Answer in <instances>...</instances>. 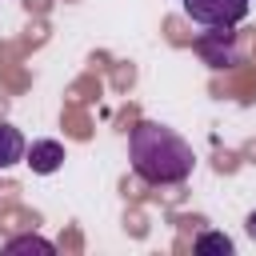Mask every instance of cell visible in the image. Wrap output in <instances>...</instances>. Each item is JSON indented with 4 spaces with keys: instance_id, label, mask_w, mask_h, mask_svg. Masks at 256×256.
Masks as SVG:
<instances>
[{
    "instance_id": "cell-1",
    "label": "cell",
    "mask_w": 256,
    "mask_h": 256,
    "mask_svg": "<svg viewBox=\"0 0 256 256\" xmlns=\"http://www.w3.org/2000/svg\"><path fill=\"white\" fill-rule=\"evenodd\" d=\"M128 160H132V172L144 184H184L192 176V168H196L192 144L176 128L156 124V120H140L132 128Z\"/></svg>"
},
{
    "instance_id": "cell-2",
    "label": "cell",
    "mask_w": 256,
    "mask_h": 256,
    "mask_svg": "<svg viewBox=\"0 0 256 256\" xmlns=\"http://www.w3.org/2000/svg\"><path fill=\"white\" fill-rule=\"evenodd\" d=\"M180 8L204 28H232L248 16V0H180Z\"/></svg>"
},
{
    "instance_id": "cell-3",
    "label": "cell",
    "mask_w": 256,
    "mask_h": 256,
    "mask_svg": "<svg viewBox=\"0 0 256 256\" xmlns=\"http://www.w3.org/2000/svg\"><path fill=\"white\" fill-rule=\"evenodd\" d=\"M24 164L36 172V176H52L60 164H64V144L60 140H32L24 148Z\"/></svg>"
},
{
    "instance_id": "cell-4",
    "label": "cell",
    "mask_w": 256,
    "mask_h": 256,
    "mask_svg": "<svg viewBox=\"0 0 256 256\" xmlns=\"http://www.w3.org/2000/svg\"><path fill=\"white\" fill-rule=\"evenodd\" d=\"M24 148H28V140L20 136V128L0 124V172H8L12 164H20L24 160Z\"/></svg>"
},
{
    "instance_id": "cell-5",
    "label": "cell",
    "mask_w": 256,
    "mask_h": 256,
    "mask_svg": "<svg viewBox=\"0 0 256 256\" xmlns=\"http://www.w3.org/2000/svg\"><path fill=\"white\" fill-rule=\"evenodd\" d=\"M192 248L200 252V256H208V252H220V256H232L236 252V244L224 236V232H200L196 240H192Z\"/></svg>"
},
{
    "instance_id": "cell-6",
    "label": "cell",
    "mask_w": 256,
    "mask_h": 256,
    "mask_svg": "<svg viewBox=\"0 0 256 256\" xmlns=\"http://www.w3.org/2000/svg\"><path fill=\"white\" fill-rule=\"evenodd\" d=\"M4 252H8V256H20V252L52 256V252H56V244H52V240H44V236H16V240H8V244H4Z\"/></svg>"
},
{
    "instance_id": "cell-7",
    "label": "cell",
    "mask_w": 256,
    "mask_h": 256,
    "mask_svg": "<svg viewBox=\"0 0 256 256\" xmlns=\"http://www.w3.org/2000/svg\"><path fill=\"white\" fill-rule=\"evenodd\" d=\"M244 224H248V236L256 240V212H248V220H244Z\"/></svg>"
},
{
    "instance_id": "cell-8",
    "label": "cell",
    "mask_w": 256,
    "mask_h": 256,
    "mask_svg": "<svg viewBox=\"0 0 256 256\" xmlns=\"http://www.w3.org/2000/svg\"><path fill=\"white\" fill-rule=\"evenodd\" d=\"M248 4H252V0H248Z\"/></svg>"
}]
</instances>
